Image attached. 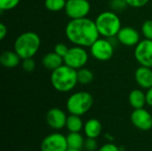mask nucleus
Segmentation results:
<instances>
[{
    "mask_svg": "<svg viewBox=\"0 0 152 151\" xmlns=\"http://www.w3.org/2000/svg\"><path fill=\"white\" fill-rule=\"evenodd\" d=\"M67 39L74 45L90 47L99 37L95 21L86 17L70 20L65 27Z\"/></svg>",
    "mask_w": 152,
    "mask_h": 151,
    "instance_id": "1",
    "label": "nucleus"
},
{
    "mask_svg": "<svg viewBox=\"0 0 152 151\" xmlns=\"http://www.w3.org/2000/svg\"><path fill=\"white\" fill-rule=\"evenodd\" d=\"M52 86L60 93L72 91L78 83L77 71L65 64L53 70L50 77Z\"/></svg>",
    "mask_w": 152,
    "mask_h": 151,
    "instance_id": "2",
    "label": "nucleus"
},
{
    "mask_svg": "<svg viewBox=\"0 0 152 151\" xmlns=\"http://www.w3.org/2000/svg\"><path fill=\"white\" fill-rule=\"evenodd\" d=\"M41 44L39 36L33 31H27L19 35L13 44V50L23 59L33 58L38 52Z\"/></svg>",
    "mask_w": 152,
    "mask_h": 151,
    "instance_id": "3",
    "label": "nucleus"
},
{
    "mask_svg": "<svg viewBox=\"0 0 152 151\" xmlns=\"http://www.w3.org/2000/svg\"><path fill=\"white\" fill-rule=\"evenodd\" d=\"M94 21L98 32L102 37L111 38L117 36L122 28L121 20L114 11H105L101 12Z\"/></svg>",
    "mask_w": 152,
    "mask_h": 151,
    "instance_id": "4",
    "label": "nucleus"
},
{
    "mask_svg": "<svg viewBox=\"0 0 152 151\" xmlns=\"http://www.w3.org/2000/svg\"><path fill=\"white\" fill-rule=\"evenodd\" d=\"M94 105L93 95L86 91L72 93L67 100L66 108L69 114L83 116L87 113Z\"/></svg>",
    "mask_w": 152,
    "mask_h": 151,
    "instance_id": "5",
    "label": "nucleus"
},
{
    "mask_svg": "<svg viewBox=\"0 0 152 151\" xmlns=\"http://www.w3.org/2000/svg\"><path fill=\"white\" fill-rule=\"evenodd\" d=\"M89 48L93 58L99 61H110L114 55V44L107 37H99Z\"/></svg>",
    "mask_w": 152,
    "mask_h": 151,
    "instance_id": "6",
    "label": "nucleus"
},
{
    "mask_svg": "<svg viewBox=\"0 0 152 151\" xmlns=\"http://www.w3.org/2000/svg\"><path fill=\"white\" fill-rule=\"evenodd\" d=\"M89 60V53L86 47L73 45L69 48L67 54L64 56V64L77 70L84 68Z\"/></svg>",
    "mask_w": 152,
    "mask_h": 151,
    "instance_id": "7",
    "label": "nucleus"
},
{
    "mask_svg": "<svg viewBox=\"0 0 152 151\" xmlns=\"http://www.w3.org/2000/svg\"><path fill=\"white\" fill-rule=\"evenodd\" d=\"M64 11L70 20L86 18L91 11V4L88 0H67Z\"/></svg>",
    "mask_w": 152,
    "mask_h": 151,
    "instance_id": "8",
    "label": "nucleus"
},
{
    "mask_svg": "<svg viewBox=\"0 0 152 151\" xmlns=\"http://www.w3.org/2000/svg\"><path fill=\"white\" fill-rule=\"evenodd\" d=\"M134 58L141 66H145L152 69V40H141L134 49Z\"/></svg>",
    "mask_w": 152,
    "mask_h": 151,
    "instance_id": "9",
    "label": "nucleus"
},
{
    "mask_svg": "<svg viewBox=\"0 0 152 151\" xmlns=\"http://www.w3.org/2000/svg\"><path fill=\"white\" fill-rule=\"evenodd\" d=\"M40 149L41 151H66L69 149L67 138L59 133H51L44 138Z\"/></svg>",
    "mask_w": 152,
    "mask_h": 151,
    "instance_id": "10",
    "label": "nucleus"
},
{
    "mask_svg": "<svg viewBox=\"0 0 152 151\" xmlns=\"http://www.w3.org/2000/svg\"><path fill=\"white\" fill-rule=\"evenodd\" d=\"M131 122L137 129L149 131L152 128V115L144 108L134 109L131 114Z\"/></svg>",
    "mask_w": 152,
    "mask_h": 151,
    "instance_id": "11",
    "label": "nucleus"
},
{
    "mask_svg": "<svg viewBox=\"0 0 152 151\" xmlns=\"http://www.w3.org/2000/svg\"><path fill=\"white\" fill-rule=\"evenodd\" d=\"M118 42L128 47L136 46L141 41V35L137 29L133 27H122L117 35Z\"/></svg>",
    "mask_w": 152,
    "mask_h": 151,
    "instance_id": "12",
    "label": "nucleus"
},
{
    "mask_svg": "<svg viewBox=\"0 0 152 151\" xmlns=\"http://www.w3.org/2000/svg\"><path fill=\"white\" fill-rule=\"evenodd\" d=\"M68 116L60 108H52L46 113V123L53 130H61L66 126Z\"/></svg>",
    "mask_w": 152,
    "mask_h": 151,
    "instance_id": "13",
    "label": "nucleus"
},
{
    "mask_svg": "<svg viewBox=\"0 0 152 151\" xmlns=\"http://www.w3.org/2000/svg\"><path fill=\"white\" fill-rule=\"evenodd\" d=\"M134 78L137 85L142 89H149L152 86V69L140 66L134 72Z\"/></svg>",
    "mask_w": 152,
    "mask_h": 151,
    "instance_id": "14",
    "label": "nucleus"
},
{
    "mask_svg": "<svg viewBox=\"0 0 152 151\" xmlns=\"http://www.w3.org/2000/svg\"><path fill=\"white\" fill-rule=\"evenodd\" d=\"M21 58L13 50L4 51L0 55V63L3 67L6 69H13L20 65Z\"/></svg>",
    "mask_w": 152,
    "mask_h": 151,
    "instance_id": "15",
    "label": "nucleus"
},
{
    "mask_svg": "<svg viewBox=\"0 0 152 151\" xmlns=\"http://www.w3.org/2000/svg\"><path fill=\"white\" fill-rule=\"evenodd\" d=\"M42 64L45 69L53 71L63 65L64 61L63 58L58 55L55 52H51L44 55V57L42 58Z\"/></svg>",
    "mask_w": 152,
    "mask_h": 151,
    "instance_id": "16",
    "label": "nucleus"
},
{
    "mask_svg": "<svg viewBox=\"0 0 152 151\" xmlns=\"http://www.w3.org/2000/svg\"><path fill=\"white\" fill-rule=\"evenodd\" d=\"M128 101L134 109L144 108L147 104L146 93L141 89H134L128 95Z\"/></svg>",
    "mask_w": 152,
    "mask_h": 151,
    "instance_id": "17",
    "label": "nucleus"
},
{
    "mask_svg": "<svg viewBox=\"0 0 152 151\" xmlns=\"http://www.w3.org/2000/svg\"><path fill=\"white\" fill-rule=\"evenodd\" d=\"M102 131V123L96 118H91L84 124V132L88 138H98Z\"/></svg>",
    "mask_w": 152,
    "mask_h": 151,
    "instance_id": "18",
    "label": "nucleus"
},
{
    "mask_svg": "<svg viewBox=\"0 0 152 151\" xmlns=\"http://www.w3.org/2000/svg\"><path fill=\"white\" fill-rule=\"evenodd\" d=\"M66 128L69 133H79L82 129H84V123L80 117V116L70 114L67 117Z\"/></svg>",
    "mask_w": 152,
    "mask_h": 151,
    "instance_id": "19",
    "label": "nucleus"
},
{
    "mask_svg": "<svg viewBox=\"0 0 152 151\" xmlns=\"http://www.w3.org/2000/svg\"><path fill=\"white\" fill-rule=\"evenodd\" d=\"M66 138L69 149L82 150L84 148L85 139L80 133H69Z\"/></svg>",
    "mask_w": 152,
    "mask_h": 151,
    "instance_id": "20",
    "label": "nucleus"
},
{
    "mask_svg": "<svg viewBox=\"0 0 152 151\" xmlns=\"http://www.w3.org/2000/svg\"><path fill=\"white\" fill-rule=\"evenodd\" d=\"M77 80L79 84L88 85L93 82L94 76L91 69L84 67L80 69H77Z\"/></svg>",
    "mask_w": 152,
    "mask_h": 151,
    "instance_id": "21",
    "label": "nucleus"
},
{
    "mask_svg": "<svg viewBox=\"0 0 152 151\" xmlns=\"http://www.w3.org/2000/svg\"><path fill=\"white\" fill-rule=\"evenodd\" d=\"M67 0H45V6L50 12H60L64 10Z\"/></svg>",
    "mask_w": 152,
    "mask_h": 151,
    "instance_id": "22",
    "label": "nucleus"
},
{
    "mask_svg": "<svg viewBox=\"0 0 152 151\" xmlns=\"http://www.w3.org/2000/svg\"><path fill=\"white\" fill-rule=\"evenodd\" d=\"M20 0H0V11L6 12L14 9Z\"/></svg>",
    "mask_w": 152,
    "mask_h": 151,
    "instance_id": "23",
    "label": "nucleus"
},
{
    "mask_svg": "<svg viewBox=\"0 0 152 151\" xmlns=\"http://www.w3.org/2000/svg\"><path fill=\"white\" fill-rule=\"evenodd\" d=\"M141 30L144 38L152 40V20H145L142 25Z\"/></svg>",
    "mask_w": 152,
    "mask_h": 151,
    "instance_id": "24",
    "label": "nucleus"
},
{
    "mask_svg": "<svg viewBox=\"0 0 152 151\" xmlns=\"http://www.w3.org/2000/svg\"><path fill=\"white\" fill-rule=\"evenodd\" d=\"M110 5L114 12H122L128 6L126 0H111Z\"/></svg>",
    "mask_w": 152,
    "mask_h": 151,
    "instance_id": "25",
    "label": "nucleus"
},
{
    "mask_svg": "<svg viewBox=\"0 0 152 151\" xmlns=\"http://www.w3.org/2000/svg\"><path fill=\"white\" fill-rule=\"evenodd\" d=\"M21 66H22V69L24 71H26L28 73H31L36 69V62L33 60V58H27V59L22 60Z\"/></svg>",
    "mask_w": 152,
    "mask_h": 151,
    "instance_id": "26",
    "label": "nucleus"
},
{
    "mask_svg": "<svg viewBox=\"0 0 152 151\" xmlns=\"http://www.w3.org/2000/svg\"><path fill=\"white\" fill-rule=\"evenodd\" d=\"M84 148L86 149V151L97 150H98V143H97L96 139L86 137V139L85 140Z\"/></svg>",
    "mask_w": 152,
    "mask_h": 151,
    "instance_id": "27",
    "label": "nucleus"
},
{
    "mask_svg": "<svg viewBox=\"0 0 152 151\" xmlns=\"http://www.w3.org/2000/svg\"><path fill=\"white\" fill-rule=\"evenodd\" d=\"M68 51H69V47L63 43H58L57 44H55V46L53 48V52H55L58 55L61 56L62 58H64V56L67 54Z\"/></svg>",
    "mask_w": 152,
    "mask_h": 151,
    "instance_id": "28",
    "label": "nucleus"
},
{
    "mask_svg": "<svg viewBox=\"0 0 152 151\" xmlns=\"http://www.w3.org/2000/svg\"><path fill=\"white\" fill-rule=\"evenodd\" d=\"M128 6L134 8H141L145 6L151 0H126Z\"/></svg>",
    "mask_w": 152,
    "mask_h": 151,
    "instance_id": "29",
    "label": "nucleus"
},
{
    "mask_svg": "<svg viewBox=\"0 0 152 151\" xmlns=\"http://www.w3.org/2000/svg\"><path fill=\"white\" fill-rule=\"evenodd\" d=\"M97 151H121L120 149L114 143H106L100 147Z\"/></svg>",
    "mask_w": 152,
    "mask_h": 151,
    "instance_id": "30",
    "label": "nucleus"
},
{
    "mask_svg": "<svg viewBox=\"0 0 152 151\" xmlns=\"http://www.w3.org/2000/svg\"><path fill=\"white\" fill-rule=\"evenodd\" d=\"M6 35H7V27L3 22H1L0 23V39L3 40Z\"/></svg>",
    "mask_w": 152,
    "mask_h": 151,
    "instance_id": "31",
    "label": "nucleus"
},
{
    "mask_svg": "<svg viewBox=\"0 0 152 151\" xmlns=\"http://www.w3.org/2000/svg\"><path fill=\"white\" fill-rule=\"evenodd\" d=\"M146 101H147V105L152 107V86L149 88L146 92Z\"/></svg>",
    "mask_w": 152,
    "mask_h": 151,
    "instance_id": "32",
    "label": "nucleus"
},
{
    "mask_svg": "<svg viewBox=\"0 0 152 151\" xmlns=\"http://www.w3.org/2000/svg\"><path fill=\"white\" fill-rule=\"evenodd\" d=\"M66 151H82L81 150H75V149H68Z\"/></svg>",
    "mask_w": 152,
    "mask_h": 151,
    "instance_id": "33",
    "label": "nucleus"
}]
</instances>
